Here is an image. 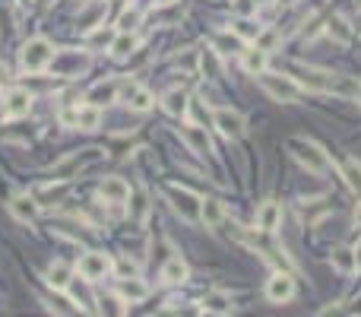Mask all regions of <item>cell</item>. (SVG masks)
<instances>
[{
  "mask_svg": "<svg viewBox=\"0 0 361 317\" xmlns=\"http://www.w3.org/2000/svg\"><path fill=\"white\" fill-rule=\"evenodd\" d=\"M288 149H292V156L298 158V162L307 168V172H314V175H327V172H330V158H327V152H323L317 143H311V140L295 137L292 143H288Z\"/></svg>",
  "mask_w": 361,
  "mask_h": 317,
  "instance_id": "cell-1",
  "label": "cell"
},
{
  "mask_svg": "<svg viewBox=\"0 0 361 317\" xmlns=\"http://www.w3.org/2000/svg\"><path fill=\"white\" fill-rule=\"evenodd\" d=\"M51 61H54V48H51L48 38H32L20 51V64L29 73H41L45 67H51Z\"/></svg>",
  "mask_w": 361,
  "mask_h": 317,
  "instance_id": "cell-2",
  "label": "cell"
},
{
  "mask_svg": "<svg viewBox=\"0 0 361 317\" xmlns=\"http://www.w3.org/2000/svg\"><path fill=\"white\" fill-rule=\"evenodd\" d=\"M260 86H263L276 102H295L301 96V83L292 76H276V73H260Z\"/></svg>",
  "mask_w": 361,
  "mask_h": 317,
  "instance_id": "cell-3",
  "label": "cell"
},
{
  "mask_svg": "<svg viewBox=\"0 0 361 317\" xmlns=\"http://www.w3.org/2000/svg\"><path fill=\"white\" fill-rule=\"evenodd\" d=\"M168 200H171V207L177 209V213L184 216V219H200V197L193 191H187V187H177V184H171L168 187Z\"/></svg>",
  "mask_w": 361,
  "mask_h": 317,
  "instance_id": "cell-4",
  "label": "cell"
},
{
  "mask_svg": "<svg viewBox=\"0 0 361 317\" xmlns=\"http://www.w3.org/2000/svg\"><path fill=\"white\" fill-rule=\"evenodd\" d=\"M111 273V260L102 254V251H86L80 257V276L86 283H96V279H105Z\"/></svg>",
  "mask_w": 361,
  "mask_h": 317,
  "instance_id": "cell-5",
  "label": "cell"
},
{
  "mask_svg": "<svg viewBox=\"0 0 361 317\" xmlns=\"http://www.w3.org/2000/svg\"><path fill=\"white\" fill-rule=\"evenodd\" d=\"M295 295V279L288 273H276L270 283H266V298L273 304H282V302H288V298Z\"/></svg>",
  "mask_w": 361,
  "mask_h": 317,
  "instance_id": "cell-6",
  "label": "cell"
},
{
  "mask_svg": "<svg viewBox=\"0 0 361 317\" xmlns=\"http://www.w3.org/2000/svg\"><path fill=\"white\" fill-rule=\"evenodd\" d=\"M212 124H216L225 137H241V133H244V117L232 108H219L216 115H212Z\"/></svg>",
  "mask_w": 361,
  "mask_h": 317,
  "instance_id": "cell-7",
  "label": "cell"
},
{
  "mask_svg": "<svg viewBox=\"0 0 361 317\" xmlns=\"http://www.w3.org/2000/svg\"><path fill=\"white\" fill-rule=\"evenodd\" d=\"M29 108H32V96L26 89H10L3 98V115L7 117H26Z\"/></svg>",
  "mask_w": 361,
  "mask_h": 317,
  "instance_id": "cell-8",
  "label": "cell"
},
{
  "mask_svg": "<svg viewBox=\"0 0 361 317\" xmlns=\"http://www.w3.org/2000/svg\"><path fill=\"white\" fill-rule=\"evenodd\" d=\"M279 222H282L279 203H276V200L260 203V209H257V228H260V232H276V228H279Z\"/></svg>",
  "mask_w": 361,
  "mask_h": 317,
  "instance_id": "cell-9",
  "label": "cell"
},
{
  "mask_svg": "<svg viewBox=\"0 0 361 317\" xmlns=\"http://www.w3.org/2000/svg\"><path fill=\"white\" fill-rule=\"evenodd\" d=\"M10 213H13L16 222H32L35 216H38V203H35V197H29V193H16L13 200H10Z\"/></svg>",
  "mask_w": 361,
  "mask_h": 317,
  "instance_id": "cell-10",
  "label": "cell"
},
{
  "mask_svg": "<svg viewBox=\"0 0 361 317\" xmlns=\"http://www.w3.org/2000/svg\"><path fill=\"white\" fill-rule=\"evenodd\" d=\"M92 158H98L96 149H89V156H67L64 162H57V165L51 168V175H54L57 181H64V178H70V175H73L76 168H82L86 162H92Z\"/></svg>",
  "mask_w": 361,
  "mask_h": 317,
  "instance_id": "cell-11",
  "label": "cell"
},
{
  "mask_svg": "<svg viewBox=\"0 0 361 317\" xmlns=\"http://www.w3.org/2000/svg\"><path fill=\"white\" fill-rule=\"evenodd\" d=\"M212 51L216 54H241L244 51V38L238 32H219L212 38Z\"/></svg>",
  "mask_w": 361,
  "mask_h": 317,
  "instance_id": "cell-12",
  "label": "cell"
},
{
  "mask_svg": "<svg viewBox=\"0 0 361 317\" xmlns=\"http://www.w3.org/2000/svg\"><path fill=\"white\" fill-rule=\"evenodd\" d=\"M102 197L108 203H127L130 200V184L124 178H105L102 181Z\"/></svg>",
  "mask_w": 361,
  "mask_h": 317,
  "instance_id": "cell-13",
  "label": "cell"
},
{
  "mask_svg": "<svg viewBox=\"0 0 361 317\" xmlns=\"http://www.w3.org/2000/svg\"><path fill=\"white\" fill-rule=\"evenodd\" d=\"M45 279H48V286L51 289H57V292H67V286H70V279H73V270L67 267V263H51L48 267V273H45Z\"/></svg>",
  "mask_w": 361,
  "mask_h": 317,
  "instance_id": "cell-14",
  "label": "cell"
},
{
  "mask_svg": "<svg viewBox=\"0 0 361 317\" xmlns=\"http://www.w3.org/2000/svg\"><path fill=\"white\" fill-rule=\"evenodd\" d=\"M187 273H191V270H187V263L181 260V257H171V260L162 267V283L165 286H181L187 279Z\"/></svg>",
  "mask_w": 361,
  "mask_h": 317,
  "instance_id": "cell-15",
  "label": "cell"
},
{
  "mask_svg": "<svg viewBox=\"0 0 361 317\" xmlns=\"http://www.w3.org/2000/svg\"><path fill=\"white\" fill-rule=\"evenodd\" d=\"M67 292H70V298L76 302V308H82V311H96V298H92V292H89V286H86V279H70V286H67Z\"/></svg>",
  "mask_w": 361,
  "mask_h": 317,
  "instance_id": "cell-16",
  "label": "cell"
},
{
  "mask_svg": "<svg viewBox=\"0 0 361 317\" xmlns=\"http://www.w3.org/2000/svg\"><path fill=\"white\" fill-rule=\"evenodd\" d=\"M117 96V83H96L92 89L86 92V105H96V108H102V105L115 102Z\"/></svg>",
  "mask_w": 361,
  "mask_h": 317,
  "instance_id": "cell-17",
  "label": "cell"
},
{
  "mask_svg": "<svg viewBox=\"0 0 361 317\" xmlns=\"http://www.w3.org/2000/svg\"><path fill=\"white\" fill-rule=\"evenodd\" d=\"M98 124H102V108H96V105H80L76 108V127L80 131H96Z\"/></svg>",
  "mask_w": 361,
  "mask_h": 317,
  "instance_id": "cell-18",
  "label": "cell"
},
{
  "mask_svg": "<svg viewBox=\"0 0 361 317\" xmlns=\"http://www.w3.org/2000/svg\"><path fill=\"white\" fill-rule=\"evenodd\" d=\"M184 140H187V146H191L197 156H209V149H212V143H209V137H206V131H200V127H184Z\"/></svg>",
  "mask_w": 361,
  "mask_h": 317,
  "instance_id": "cell-19",
  "label": "cell"
},
{
  "mask_svg": "<svg viewBox=\"0 0 361 317\" xmlns=\"http://www.w3.org/2000/svg\"><path fill=\"white\" fill-rule=\"evenodd\" d=\"M117 295H121L124 302H143V298L149 295V289H146L137 276H133V279H121V286H117Z\"/></svg>",
  "mask_w": 361,
  "mask_h": 317,
  "instance_id": "cell-20",
  "label": "cell"
},
{
  "mask_svg": "<svg viewBox=\"0 0 361 317\" xmlns=\"http://www.w3.org/2000/svg\"><path fill=\"white\" fill-rule=\"evenodd\" d=\"M162 105H165V111H168V115L181 117L187 111V105H191V98H187L184 89H171V92H165V96H162Z\"/></svg>",
  "mask_w": 361,
  "mask_h": 317,
  "instance_id": "cell-21",
  "label": "cell"
},
{
  "mask_svg": "<svg viewBox=\"0 0 361 317\" xmlns=\"http://www.w3.org/2000/svg\"><path fill=\"white\" fill-rule=\"evenodd\" d=\"M330 263H333L339 273H355V270H358V260H355L352 248H336L333 254H330Z\"/></svg>",
  "mask_w": 361,
  "mask_h": 317,
  "instance_id": "cell-22",
  "label": "cell"
},
{
  "mask_svg": "<svg viewBox=\"0 0 361 317\" xmlns=\"http://www.w3.org/2000/svg\"><path fill=\"white\" fill-rule=\"evenodd\" d=\"M200 219L206 222V228H216L219 222L225 219L222 203H219V200H203V203H200Z\"/></svg>",
  "mask_w": 361,
  "mask_h": 317,
  "instance_id": "cell-23",
  "label": "cell"
},
{
  "mask_svg": "<svg viewBox=\"0 0 361 317\" xmlns=\"http://www.w3.org/2000/svg\"><path fill=\"white\" fill-rule=\"evenodd\" d=\"M137 35H130V32H117L115 45H111V54L115 57H130L133 51H137Z\"/></svg>",
  "mask_w": 361,
  "mask_h": 317,
  "instance_id": "cell-24",
  "label": "cell"
},
{
  "mask_svg": "<svg viewBox=\"0 0 361 317\" xmlns=\"http://www.w3.org/2000/svg\"><path fill=\"white\" fill-rule=\"evenodd\" d=\"M127 105H130L133 111H149V108H152V92L130 86V89H127Z\"/></svg>",
  "mask_w": 361,
  "mask_h": 317,
  "instance_id": "cell-25",
  "label": "cell"
},
{
  "mask_svg": "<svg viewBox=\"0 0 361 317\" xmlns=\"http://www.w3.org/2000/svg\"><path fill=\"white\" fill-rule=\"evenodd\" d=\"M115 38H117V29H111V26H96L92 29V32H89V38L86 42L89 45H98V48H102V45H115Z\"/></svg>",
  "mask_w": 361,
  "mask_h": 317,
  "instance_id": "cell-26",
  "label": "cell"
},
{
  "mask_svg": "<svg viewBox=\"0 0 361 317\" xmlns=\"http://www.w3.org/2000/svg\"><path fill=\"white\" fill-rule=\"evenodd\" d=\"M266 64H270L266 51H260V48L244 51V70H251V73H266Z\"/></svg>",
  "mask_w": 361,
  "mask_h": 317,
  "instance_id": "cell-27",
  "label": "cell"
},
{
  "mask_svg": "<svg viewBox=\"0 0 361 317\" xmlns=\"http://www.w3.org/2000/svg\"><path fill=\"white\" fill-rule=\"evenodd\" d=\"M342 175H346L348 187H352V191L361 197V162H346V168H342Z\"/></svg>",
  "mask_w": 361,
  "mask_h": 317,
  "instance_id": "cell-28",
  "label": "cell"
},
{
  "mask_svg": "<svg viewBox=\"0 0 361 317\" xmlns=\"http://www.w3.org/2000/svg\"><path fill=\"white\" fill-rule=\"evenodd\" d=\"M187 111H191V117L197 121V124H206V121H209V108H206V105L200 102V98H191Z\"/></svg>",
  "mask_w": 361,
  "mask_h": 317,
  "instance_id": "cell-29",
  "label": "cell"
},
{
  "mask_svg": "<svg viewBox=\"0 0 361 317\" xmlns=\"http://www.w3.org/2000/svg\"><path fill=\"white\" fill-rule=\"evenodd\" d=\"M137 26H140V10H127V13L117 20V29H121V32H133Z\"/></svg>",
  "mask_w": 361,
  "mask_h": 317,
  "instance_id": "cell-30",
  "label": "cell"
},
{
  "mask_svg": "<svg viewBox=\"0 0 361 317\" xmlns=\"http://www.w3.org/2000/svg\"><path fill=\"white\" fill-rule=\"evenodd\" d=\"M200 64H203V70L212 76V80H216V76H222V73H219V61H216V51H212V48L200 54Z\"/></svg>",
  "mask_w": 361,
  "mask_h": 317,
  "instance_id": "cell-31",
  "label": "cell"
},
{
  "mask_svg": "<svg viewBox=\"0 0 361 317\" xmlns=\"http://www.w3.org/2000/svg\"><path fill=\"white\" fill-rule=\"evenodd\" d=\"M206 311H216V314H225V311H228V298L225 295H206Z\"/></svg>",
  "mask_w": 361,
  "mask_h": 317,
  "instance_id": "cell-32",
  "label": "cell"
},
{
  "mask_svg": "<svg viewBox=\"0 0 361 317\" xmlns=\"http://www.w3.org/2000/svg\"><path fill=\"white\" fill-rule=\"evenodd\" d=\"M115 270H117V276H121V279H133V276H137V263L127 260V257H121V260L115 263Z\"/></svg>",
  "mask_w": 361,
  "mask_h": 317,
  "instance_id": "cell-33",
  "label": "cell"
},
{
  "mask_svg": "<svg viewBox=\"0 0 361 317\" xmlns=\"http://www.w3.org/2000/svg\"><path fill=\"white\" fill-rule=\"evenodd\" d=\"M257 10V0H235V13L238 16H251Z\"/></svg>",
  "mask_w": 361,
  "mask_h": 317,
  "instance_id": "cell-34",
  "label": "cell"
},
{
  "mask_svg": "<svg viewBox=\"0 0 361 317\" xmlns=\"http://www.w3.org/2000/svg\"><path fill=\"white\" fill-rule=\"evenodd\" d=\"M276 38H279L276 32H263V35H257V48H260V51H270V48L276 45Z\"/></svg>",
  "mask_w": 361,
  "mask_h": 317,
  "instance_id": "cell-35",
  "label": "cell"
},
{
  "mask_svg": "<svg viewBox=\"0 0 361 317\" xmlns=\"http://www.w3.org/2000/svg\"><path fill=\"white\" fill-rule=\"evenodd\" d=\"M102 317H121V304L115 298H105L102 302Z\"/></svg>",
  "mask_w": 361,
  "mask_h": 317,
  "instance_id": "cell-36",
  "label": "cell"
},
{
  "mask_svg": "<svg viewBox=\"0 0 361 317\" xmlns=\"http://www.w3.org/2000/svg\"><path fill=\"white\" fill-rule=\"evenodd\" d=\"M355 228H361V203H358V209H355Z\"/></svg>",
  "mask_w": 361,
  "mask_h": 317,
  "instance_id": "cell-37",
  "label": "cell"
},
{
  "mask_svg": "<svg viewBox=\"0 0 361 317\" xmlns=\"http://www.w3.org/2000/svg\"><path fill=\"white\" fill-rule=\"evenodd\" d=\"M3 80H7V67H3V64H0V83H3Z\"/></svg>",
  "mask_w": 361,
  "mask_h": 317,
  "instance_id": "cell-38",
  "label": "cell"
},
{
  "mask_svg": "<svg viewBox=\"0 0 361 317\" xmlns=\"http://www.w3.org/2000/svg\"><path fill=\"white\" fill-rule=\"evenodd\" d=\"M200 317H222V314H216V311H203Z\"/></svg>",
  "mask_w": 361,
  "mask_h": 317,
  "instance_id": "cell-39",
  "label": "cell"
},
{
  "mask_svg": "<svg viewBox=\"0 0 361 317\" xmlns=\"http://www.w3.org/2000/svg\"><path fill=\"white\" fill-rule=\"evenodd\" d=\"M355 260H358V270H361V248L355 251Z\"/></svg>",
  "mask_w": 361,
  "mask_h": 317,
  "instance_id": "cell-40",
  "label": "cell"
},
{
  "mask_svg": "<svg viewBox=\"0 0 361 317\" xmlns=\"http://www.w3.org/2000/svg\"><path fill=\"white\" fill-rule=\"evenodd\" d=\"M279 3H286V7H292V3H298V0H279Z\"/></svg>",
  "mask_w": 361,
  "mask_h": 317,
  "instance_id": "cell-41",
  "label": "cell"
},
{
  "mask_svg": "<svg viewBox=\"0 0 361 317\" xmlns=\"http://www.w3.org/2000/svg\"><path fill=\"white\" fill-rule=\"evenodd\" d=\"M156 3H175V0H156Z\"/></svg>",
  "mask_w": 361,
  "mask_h": 317,
  "instance_id": "cell-42",
  "label": "cell"
},
{
  "mask_svg": "<svg viewBox=\"0 0 361 317\" xmlns=\"http://www.w3.org/2000/svg\"><path fill=\"white\" fill-rule=\"evenodd\" d=\"M257 3H273V0H257Z\"/></svg>",
  "mask_w": 361,
  "mask_h": 317,
  "instance_id": "cell-43",
  "label": "cell"
},
{
  "mask_svg": "<svg viewBox=\"0 0 361 317\" xmlns=\"http://www.w3.org/2000/svg\"><path fill=\"white\" fill-rule=\"evenodd\" d=\"M358 26H361V16H358Z\"/></svg>",
  "mask_w": 361,
  "mask_h": 317,
  "instance_id": "cell-44",
  "label": "cell"
}]
</instances>
